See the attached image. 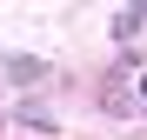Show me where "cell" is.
I'll use <instances>...</instances> for the list:
<instances>
[{
	"label": "cell",
	"instance_id": "cell-1",
	"mask_svg": "<svg viewBox=\"0 0 147 140\" xmlns=\"http://www.w3.org/2000/svg\"><path fill=\"white\" fill-rule=\"evenodd\" d=\"M0 74H7L13 87H47V80H54V67L34 60V54H7V60H0Z\"/></svg>",
	"mask_w": 147,
	"mask_h": 140
},
{
	"label": "cell",
	"instance_id": "cell-2",
	"mask_svg": "<svg viewBox=\"0 0 147 140\" xmlns=\"http://www.w3.org/2000/svg\"><path fill=\"white\" fill-rule=\"evenodd\" d=\"M140 27H147V7H120L114 13V40H134Z\"/></svg>",
	"mask_w": 147,
	"mask_h": 140
},
{
	"label": "cell",
	"instance_id": "cell-3",
	"mask_svg": "<svg viewBox=\"0 0 147 140\" xmlns=\"http://www.w3.org/2000/svg\"><path fill=\"white\" fill-rule=\"evenodd\" d=\"M20 127H34V133H54L60 120H54V113H47V107H34V100H27V107H20Z\"/></svg>",
	"mask_w": 147,
	"mask_h": 140
},
{
	"label": "cell",
	"instance_id": "cell-4",
	"mask_svg": "<svg viewBox=\"0 0 147 140\" xmlns=\"http://www.w3.org/2000/svg\"><path fill=\"white\" fill-rule=\"evenodd\" d=\"M140 107H147V74H140Z\"/></svg>",
	"mask_w": 147,
	"mask_h": 140
}]
</instances>
